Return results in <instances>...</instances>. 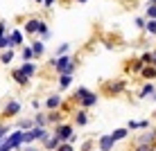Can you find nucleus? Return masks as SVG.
I'll return each instance as SVG.
<instances>
[{
    "instance_id": "4",
    "label": "nucleus",
    "mask_w": 156,
    "mask_h": 151,
    "mask_svg": "<svg viewBox=\"0 0 156 151\" xmlns=\"http://www.w3.org/2000/svg\"><path fill=\"white\" fill-rule=\"evenodd\" d=\"M7 142L12 144V149L18 151L20 147H23V142H25V131H20V129L12 131V133H9V138H7Z\"/></svg>"
},
{
    "instance_id": "38",
    "label": "nucleus",
    "mask_w": 156,
    "mask_h": 151,
    "mask_svg": "<svg viewBox=\"0 0 156 151\" xmlns=\"http://www.w3.org/2000/svg\"><path fill=\"white\" fill-rule=\"evenodd\" d=\"M55 2H57V0H45L43 5H45V9H52V5H55Z\"/></svg>"
},
{
    "instance_id": "9",
    "label": "nucleus",
    "mask_w": 156,
    "mask_h": 151,
    "mask_svg": "<svg viewBox=\"0 0 156 151\" xmlns=\"http://www.w3.org/2000/svg\"><path fill=\"white\" fill-rule=\"evenodd\" d=\"M41 25H43L41 18H27L23 29H25V34H39V32H41Z\"/></svg>"
},
{
    "instance_id": "29",
    "label": "nucleus",
    "mask_w": 156,
    "mask_h": 151,
    "mask_svg": "<svg viewBox=\"0 0 156 151\" xmlns=\"http://www.w3.org/2000/svg\"><path fill=\"white\" fill-rule=\"evenodd\" d=\"M18 129L20 131H32L34 129V120H18Z\"/></svg>"
},
{
    "instance_id": "37",
    "label": "nucleus",
    "mask_w": 156,
    "mask_h": 151,
    "mask_svg": "<svg viewBox=\"0 0 156 151\" xmlns=\"http://www.w3.org/2000/svg\"><path fill=\"white\" fill-rule=\"evenodd\" d=\"M138 124H140V131H147V129H152V126H149V120H140Z\"/></svg>"
},
{
    "instance_id": "15",
    "label": "nucleus",
    "mask_w": 156,
    "mask_h": 151,
    "mask_svg": "<svg viewBox=\"0 0 156 151\" xmlns=\"http://www.w3.org/2000/svg\"><path fill=\"white\" fill-rule=\"evenodd\" d=\"M143 68H145V63L140 61V59H133L131 63H127V70H129L131 74H140V72H143Z\"/></svg>"
},
{
    "instance_id": "24",
    "label": "nucleus",
    "mask_w": 156,
    "mask_h": 151,
    "mask_svg": "<svg viewBox=\"0 0 156 151\" xmlns=\"http://www.w3.org/2000/svg\"><path fill=\"white\" fill-rule=\"evenodd\" d=\"M34 126H48V113H36L34 115Z\"/></svg>"
},
{
    "instance_id": "45",
    "label": "nucleus",
    "mask_w": 156,
    "mask_h": 151,
    "mask_svg": "<svg viewBox=\"0 0 156 151\" xmlns=\"http://www.w3.org/2000/svg\"><path fill=\"white\" fill-rule=\"evenodd\" d=\"M2 126H5V124H2V122H0V129H2Z\"/></svg>"
},
{
    "instance_id": "3",
    "label": "nucleus",
    "mask_w": 156,
    "mask_h": 151,
    "mask_svg": "<svg viewBox=\"0 0 156 151\" xmlns=\"http://www.w3.org/2000/svg\"><path fill=\"white\" fill-rule=\"evenodd\" d=\"M52 133H55V136L59 138V142H70V138L75 136V126H73V124H68V122H61V124H59V126H55V131H52Z\"/></svg>"
},
{
    "instance_id": "6",
    "label": "nucleus",
    "mask_w": 156,
    "mask_h": 151,
    "mask_svg": "<svg viewBox=\"0 0 156 151\" xmlns=\"http://www.w3.org/2000/svg\"><path fill=\"white\" fill-rule=\"evenodd\" d=\"M156 142V129H147V131H143L140 136L136 138V144H147V147H152Z\"/></svg>"
},
{
    "instance_id": "16",
    "label": "nucleus",
    "mask_w": 156,
    "mask_h": 151,
    "mask_svg": "<svg viewBox=\"0 0 156 151\" xmlns=\"http://www.w3.org/2000/svg\"><path fill=\"white\" fill-rule=\"evenodd\" d=\"M12 79H14V81L18 84V86H27V84H30V79L25 77L23 72H20V68H16V70H12Z\"/></svg>"
},
{
    "instance_id": "17",
    "label": "nucleus",
    "mask_w": 156,
    "mask_h": 151,
    "mask_svg": "<svg viewBox=\"0 0 156 151\" xmlns=\"http://www.w3.org/2000/svg\"><path fill=\"white\" fill-rule=\"evenodd\" d=\"M61 122H63V113H61V111H50V113H48V124L59 126Z\"/></svg>"
},
{
    "instance_id": "10",
    "label": "nucleus",
    "mask_w": 156,
    "mask_h": 151,
    "mask_svg": "<svg viewBox=\"0 0 156 151\" xmlns=\"http://www.w3.org/2000/svg\"><path fill=\"white\" fill-rule=\"evenodd\" d=\"M154 93H156V84H154V81H145L143 88L138 90V99H147V97L152 99Z\"/></svg>"
},
{
    "instance_id": "31",
    "label": "nucleus",
    "mask_w": 156,
    "mask_h": 151,
    "mask_svg": "<svg viewBox=\"0 0 156 151\" xmlns=\"http://www.w3.org/2000/svg\"><path fill=\"white\" fill-rule=\"evenodd\" d=\"M68 50H70V43H61V45L57 47V57H63V54H68Z\"/></svg>"
},
{
    "instance_id": "42",
    "label": "nucleus",
    "mask_w": 156,
    "mask_h": 151,
    "mask_svg": "<svg viewBox=\"0 0 156 151\" xmlns=\"http://www.w3.org/2000/svg\"><path fill=\"white\" fill-rule=\"evenodd\" d=\"M152 151H156V142H154V144H152Z\"/></svg>"
},
{
    "instance_id": "21",
    "label": "nucleus",
    "mask_w": 156,
    "mask_h": 151,
    "mask_svg": "<svg viewBox=\"0 0 156 151\" xmlns=\"http://www.w3.org/2000/svg\"><path fill=\"white\" fill-rule=\"evenodd\" d=\"M145 18H147V20H156V0H149V2H147Z\"/></svg>"
},
{
    "instance_id": "14",
    "label": "nucleus",
    "mask_w": 156,
    "mask_h": 151,
    "mask_svg": "<svg viewBox=\"0 0 156 151\" xmlns=\"http://www.w3.org/2000/svg\"><path fill=\"white\" fill-rule=\"evenodd\" d=\"M9 39H12L14 47H23V32H20V29H12V32H9Z\"/></svg>"
},
{
    "instance_id": "39",
    "label": "nucleus",
    "mask_w": 156,
    "mask_h": 151,
    "mask_svg": "<svg viewBox=\"0 0 156 151\" xmlns=\"http://www.w3.org/2000/svg\"><path fill=\"white\" fill-rule=\"evenodd\" d=\"M39 106H41V101H39V99H32V108L39 111Z\"/></svg>"
},
{
    "instance_id": "48",
    "label": "nucleus",
    "mask_w": 156,
    "mask_h": 151,
    "mask_svg": "<svg viewBox=\"0 0 156 151\" xmlns=\"http://www.w3.org/2000/svg\"><path fill=\"white\" fill-rule=\"evenodd\" d=\"M147 2H149V0H147Z\"/></svg>"
},
{
    "instance_id": "46",
    "label": "nucleus",
    "mask_w": 156,
    "mask_h": 151,
    "mask_svg": "<svg viewBox=\"0 0 156 151\" xmlns=\"http://www.w3.org/2000/svg\"><path fill=\"white\" fill-rule=\"evenodd\" d=\"M154 117H156V111H154Z\"/></svg>"
},
{
    "instance_id": "26",
    "label": "nucleus",
    "mask_w": 156,
    "mask_h": 151,
    "mask_svg": "<svg viewBox=\"0 0 156 151\" xmlns=\"http://www.w3.org/2000/svg\"><path fill=\"white\" fill-rule=\"evenodd\" d=\"M5 50H14L12 39H9V34H7V36H0V52H5Z\"/></svg>"
},
{
    "instance_id": "30",
    "label": "nucleus",
    "mask_w": 156,
    "mask_h": 151,
    "mask_svg": "<svg viewBox=\"0 0 156 151\" xmlns=\"http://www.w3.org/2000/svg\"><path fill=\"white\" fill-rule=\"evenodd\" d=\"M86 93H88V88H86V86H79V88L73 93V99H75V101H79V99H82V97H84Z\"/></svg>"
},
{
    "instance_id": "2",
    "label": "nucleus",
    "mask_w": 156,
    "mask_h": 151,
    "mask_svg": "<svg viewBox=\"0 0 156 151\" xmlns=\"http://www.w3.org/2000/svg\"><path fill=\"white\" fill-rule=\"evenodd\" d=\"M102 90H104L106 95L115 97V95H122L127 90V81L125 79H115V81H104L102 84Z\"/></svg>"
},
{
    "instance_id": "20",
    "label": "nucleus",
    "mask_w": 156,
    "mask_h": 151,
    "mask_svg": "<svg viewBox=\"0 0 156 151\" xmlns=\"http://www.w3.org/2000/svg\"><path fill=\"white\" fill-rule=\"evenodd\" d=\"M73 86V74H59V93Z\"/></svg>"
},
{
    "instance_id": "13",
    "label": "nucleus",
    "mask_w": 156,
    "mask_h": 151,
    "mask_svg": "<svg viewBox=\"0 0 156 151\" xmlns=\"http://www.w3.org/2000/svg\"><path fill=\"white\" fill-rule=\"evenodd\" d=\"M59 144H61V142H59V138L55 136V133H52V136L48 138L45 142H43V149H45V151H57V149H59Z\"/></svg>"
},
{
    "instance_id": "36",
    "label": "nucleus",
    "mask_w": 156,
    "mask_h": 151,
    "mask_svg": "<svg viewBox=\"0 0 156 151\" xmlns=\"http://www.w3.org/2000/svg\"><path fill=\"white\" fill-rule=\"evenodd\" d=\"M131 151H152V147H147V144H136Z\"/></svg>"
},
{
    "instance_id": "12",
    "label": "nucleus",
    "mask_w": 156,
    "mask_h": 151,
    "mask_svg": "<svg viewBox=\"0 0 156 151\" xmlns=\"http://www.w3.org/2000/svg\"><path fill=\"white\" fill-rule=\"evenodd\" d=\"M20 72H23L27 79H32V77H36L39 70H36V63L34 61H27V63H20Z\"/></svg>"
},
{
    "instance_id": "40",
    "label": "nucleus",
    "mask_w": 156,
    "mask_h": 151,
    "mask_svg": "<svg viewBox=\"0 0 156 151\" xmlns=\"http://www.w3.org/2000/svg\"><path fill=\"white\" fill-rule=\"evenodd\" d=\"M25 151H39V149H34V147H27V149H25Z\"/></svg>"
},
{
    "instance_id": "1",
    "label": "nucleus",
    "mask_w": 156,
    "mask_h": 151,
    "mask_svg": "<svg viewBox=\"0 0 156 151\" xmlns=\"http://www.w3.org/2000/svg\"><path fill=\"white\" fill-rule=\"evenodd\" d=\"M50 66L57 70V74H73L75 68H77V61L70 54H63V57H55L50 61Z\"/></svg>"
},
{
    "instance_id": "28",
    "label": "nucleus",
    "mask_w": 156,
    "mask_h": 151,
    "mask_svg": "<svg viewBox=\"0 0 156 151\" xmlns=\"http://www.w3.org/2000/svg\"><path fill=\"white\" fill-rule=\"evenodd\" d=\"M140 61L145 63V66H154V50H152V52H143V54H140Z\"/></svg>"
},
{
    "instance_id": "5",
    "label": "nucleus",
    "mask_w": 156,
    "mask_h": 151,
    "mask_svg": "<svg viewBox=\"0 0 156 151\" xmlns=\"http://www.w3.org/2000/svg\"><path fill=\"white\" fill-rule=\"evenodd\" d=\"M20 108H23V106H20V101L9 99L7 104L2 106V117H16V115L20 113Z\"/></svg>"
},
{
    "instance_id": "23",
    "label": "nucleus",
    "mask_w": 156,
    "mask_h": 151,
    "mask_svg": "<svg viewBox=\"0 0 156 151\" xmlns=\"http://www.w3.org/2000/svg\"><path fill=\"white\" fill-rule=\"evenodd\" d=\"M32 50H34V57L36 59L43 57V54H45V45H43V41H34V43H32Z\"/></svg>"
},
{
    "instance_id": "47",
    "label": "nucleus",
    "mask_w": 156,
    "mask_h": 151,
    "mask_svg": "<svg viewBox=\"0 0 156 151\" xmlns=\"http://www.w3.org/2000/svg\"><path fill=\"white\" fill-rule=\"evenodd\" d=\"M95 151H100V149H95Z\"/></svg>"
},
{
    "instance_id": "8",
    "label": "nucleus",
    "mask_w": 156,
    "mask_h": 151,
    "mask_svg": "<svg viewBox=\"0 0 156 151\" xmlns=\"http://www.w3.org/2000/svg\"><path fill=\"white\" fill-rule=\"evenodd\" d=\"M98 99H100V97H98V93H93V90H88V93H86L84 97H82V99H79L77 101V104H79V108H90V106H95V104H98Z\"/></svg>"
},
{
    "instance_id": "34",
    "label": "nucleus",
    "mask_w": 156,
    "mask_h": 151,
    "mask_svg": "<svg viewBox=\"0 0 156 151\" xmlns=\"http://www.w3.org/2000/svg\"><path fill=\"white\" fill-rule=\"evenodd\" d=\"M127 129H129V131H138V129H140V124H138L136 120H129V122H127Z\"/></svg>"
},
{
    "instance_id": "43",
    "label": "nucleus",
    "mask_w": 156,
    "mask_h": 151,
    "mask_svg": "<svg viewBox=\"0 0 156 151\" xmlns=\"http://www.w3.org/2000/svg\"><path fill=\"white\" fill-rule=\"evenodd\" d=\"M77 2H82V5H84V2H88V0H77Z\"/></svg>"
},
{
    "instance_id": "18",
    "label": "nucleus",
    "mask_w": 156,
    "mask_h": 151,
    "mask_svg": "<svg viewBox=\"0 0 156 151\" xmlns=\"http://www.w3.org/2000/svg\"><path fill=\"white\" fill-rule=\"evenodd\" d=\"M140 77L145 79V81H154V79H156V66H145L143 72H140Z\"/></svg>"
},
{
    "instance_id": "41",
    "label": "nucleus",
    "mask_w": 156,
    "mask_h": 151,
    "mask_svg": "<svg viewBox=\"0 0 156 151\" xmlns=\"http://www.w3.org/2000/svg\"><path fill=\"white\" fill-rule=\"evenodd\" d=\"M154 66H156V50H154Z\"/></svg>"
},
{
    "instance_id": "19",
    "label": "nucleus",
    "mask_w": 156,
    "mask_h": 151,
    "mask_svg": "<svg viewBox=\"0 0 156 151\" xmlns=\"http://www.w3.org/2000/svg\"><path fill=\"white\" fill-rule=\"evenodd\" d=\"M75 124H77V126H86V124H88V113L84 108H79L75 113Z\"/></svg>"
},
{
    "instance_id": "32",
    "label": "nucleus",
    "mask_w": 156,
    "mask_h": 151,
    "mask_svg": "<svg viewBox=\"0 0 156 151\" xmlns=\"http://www.w3.org/2000/svg\"><path fill=\"white\" fill-rule=\"evenodd\" d=\"M9 133H12V129H9V126H7V124H5V126H2V129H0V144H2V142H5V140H7V138H9Z\"/></svg>"
},
{
    "instance_id": "11",
    "label": "nucleus",
    "mask_w": 156,
    "mask_h": 151,
    "mask_svg": "<svg viewBox=\"0 0 156 151\" xmlns=\"http://www.w3.org/2000/svg\"><path fill=\"white\" fill-rule=\"evenodd\" d=\"M113 147H115V140L111 138V133L109 136H100V140H98V149L100 151H113Z\"/></svg>"
},
{
    "instance_id": "7",
    "label": "nucleus",
    "mask_w": 156,
    "mask_h": 151,
    "mask_svg": "<svg viewBox=\"0 0 156 151\" xmlns=\"http://www.w3.org/2000/svg\"><path fill=\"white\" fill-rule=\"evenodd\" d=\"M61 106H63V97L59 95V93L50 95V97L45 99V108H48V113H50V111H61Z\"/></svg>"
},
{
    "instance_id": "27",
    "label": "nucleus",
    "mask_w": 156,
    "mask_h": 151,
    "mask_svg": "<svg viewBox=\"0 0 156 151\" xmlns=\"http://www.w3.org/2000/svg\"><path fill=\"white\" fill-rule=\"evenodd\" d=\"M12 61H14V50H5L2 54H0V63L7 66V63H12Z\"/></svg>"
},
{
    "instance_id": "25",
    "label": "nucleus",
    "mask_w": 156,
    "mask_h": 151,
    "mask_svg": "<svg viewBox=\"0 0 156 151\" xmlns=\"http://www.w3.org/2000/svg\"><path fill=\"white\" fill-rule=\"evenodd\" d=\"M127 136H129V129H127V126H125V129H115V131L111 133V138H113L115 142H120V140H125Z\"/></svg>"
},
{
    "instance_id": "35",
    "label": "nucleus",
    "mask_w": 156,
    "mask_h": 151,
    "mask_svg": "<svg viewBox=\"0 0 156 151\" xmlns=\"http://www.w3.org/2000/svg\"><path fill=\"white\" fill-rule=\"evenodd\" d=\"M57 151H75V147H73L70 142H63V144H59V149H57Z\"/></svg>"
},
{
    "instance_id": "44",
    "label": "nucleus",
    "mask_w": 156,
    "mask_h": 151,
    "mask_svg": "<svg viewBox=\"0 0 156 151\" xmlns=\"http://www.w3.org/2000/svg\"><path fill=\"white\" fill-rule=\"evenodd\" d=\"M34 2H45V0H34Z\"/></svg>"
},
{
    "instance_id": "33",
    "label": "nucleus",
    "mask_w": 156,
    "mask_h": 151,
    "mask_svg": "<svg viewBox=\"0 0 156 151\" xmlns=\"http://www.w3.org/2000/svg\"><path fill=\"white\" fill-rule=\"evenodd\" d=\"M145 29H147L149 34L156 36V20H147V27H145Z\"/></svg>"
},
{
    "instance_id": "22",
    "label": "nucleus",
    "mask_w": 156,
    "mask_h": 151,
    "mask_svg": "<svg viewBox=\"0 0 156 151\" xmlns=\"http://www.w3.org/2000/svg\"><path fill=\"white\" fill-rule=\"evenodd\" d=\"M20 57H23V63H27V61H34V50H32V45H25L23 50H20Z\"/></svg>"
}]
</instances>
